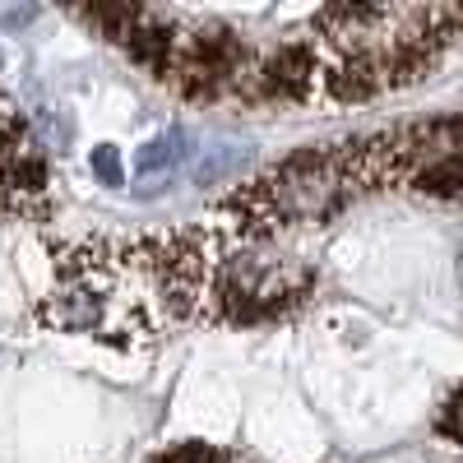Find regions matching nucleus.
<instances>
[{
	"mask_svg": "<svg viewBox=\"0 0 463 463\" xmlns=\"http://www.w3.org/2000/svg\"><path fill=\"white\" fill-rule=\"evenodd\" d=\"M250 163V148L246 144H222L213 153H204V163L195 167V185H222L232 172H241Z\"/></svg>",
	"mask_w": 463,
	"mask_h": 463,
	"instance_id": "nucleus-3",
	"label": "nucleus"
},
{
	"mask_svg": "<svg viewBox=\"0 0 463 463\" xmlns=\"http://www.w3.org/2000/svg\"><path fill=\"white\" fill-rule=\"evenodd\" d=\"M0 70H5V52H0Z\"/></svg>",
	"mask_w": 463,
	"mask_h": 463,
	"instance_id": "nucleus-5",
	"label": "nucleus"
},
{
	"mask_svg": "<svg viewBox=\"0 0 463 463\" xmlns=\"http://www.w3.org/2000/svg\"><path fill=\"white\" fill-rule=\"evenodd\" d=\"M185 158H190V135L185 130H167L158 139H148L135 158V176L144 181V195H158Z\"/></svg>",
	"mask_w": 463,
	"mask_h": 463,
	"instance_id": "nucleus-2",
	"label": "nucleus"
},
{
	"mask_svg": "<svg viewBox=\"0 0 463 463\" xmlns=\"http://www.w3.org/2000/svg\"><path fill=\"white\" fill-rule=\"evenodd\" d=\"M93 176H98L102 185H121V181H126V167H121V148H116V144H102V148H93Z\"/></svg>",
	"mask_w": 463,
	"mask_h": 463,
	"instance_id": "nucleus-4",
	"label": "nucleus"
},
{
	"mask_svg": "<svg viewBox=\"0 0 463 463\" xmlns=\"http://www.w3.org/2000/svg\"><path fill=\"white\" fill-rule=\"evenodd\" d=\"M111 297V288H107V279H98V274H84V269H65V283L37 306V320L43 325H52V329H98L102 334V325H107V301Z\"/></svg>",
	"mask_w": 463,
	"mask_h": 463,
	"instance_id": "nucleus-1",
	"label": "nucleus"
}]
</instances>
